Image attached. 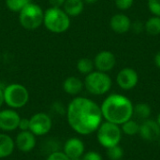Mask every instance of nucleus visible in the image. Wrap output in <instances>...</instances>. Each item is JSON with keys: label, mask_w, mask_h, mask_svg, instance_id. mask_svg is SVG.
Masks as SVG:
<instances>
[{"label": "nucleus", "mask_w": 160, "mask_h": 160, "mask_svg": "<svg viewBox=\"0 0 160 160\" xmlns=\"http://www.w3.org/2000/svg\"><path fill=\"white\" fill-rule=\"evenodd\" d=\"M102 118L100 107L87 98H73L67 109L68 123L80 135H89L97 131L102 123Z\"/></svg>", "instance_id": "obj_1"}, {"label": "nucleus", "mask_w": 160, "mask_h": 160, "mask_svg": "<svg viewBox=\"0 0 160 160\" xmlns=\"http://www.w3.org/2000/svg\"><path fill=\"white\" fill-rule=\"evenodd\" d=\"M133 108L130 99L119 94H112L107 97L100 107L103 118L118 126L131 119Z\"/></svg>", "instance_id": "obj_2"}, {"label": "nucleus", "mask_w": 160, "mask_h": 160, "mask_svg": "<svg viewBox=\"0 0 160 160\" xmlns=\"http://www.w3.org/2000/svg\"><path fill=\"white\" fill-rule=\"evenodd\" d=\"M43 24L52 33L61 34L68 30L70 17L60 8L51 7L44 12Z\"/></svg>", "instance_id": "obj_3"}, {"label": "nucleus", "mask_w": 160, "mask_h": 160, "mask_svg": "<svg viewBox=\"0 0 160 160\" xmlns=\"http://www.w3.org/2000/svg\"><path fill=\"white\" fill-rule=\"evenodd\" d=\"M83 84L90 94L94 96H102L110 91L112 82L106 72L96 70L85 76Z\"/></svg>", "instance_id": "obj_4"}, {"label": "nucleus", "mask_w": 160, "mask_h": 160, "mask_svg": "<svg viewBox=\"0 0 160 160\" xmlns=\"http://www.w3.org/2000/svg\"><path fill=\"white\" fill-rule=\"evenodd\" d=\"M44 11L40 6L29 3L19 12L20 24L26 30H35L43 23Z\"/></svg>", "instance_id": "obj_5"}, {"label": "nucleus", "mask_w": 160, "mask_h": 160, "mask_svg": "<svg viewBox=\"0 0 160 160\" xmlns=\"http://www.w3.org/2000/svg\"><path fill=\"white\" fill-rule=\"evenodd\" d=\"M4 100L10 109H20L27 104L29 92L22 84L11 83L4 88Z\"/></svg>", "instance_id": "obj_6"}, {"label": "nucleus", "mask_w": 160, "mask_h": 160, "mask_svg": "<svg viewBox=\"0 0 160 160\" xmlns=\"http://www.w3.org/2000/svg\"><path fill=\"white\" fill-rule=\"evenodd\" d=\"M122 137V131L118 125L111 122L101 123L97 130L98 142L106 149L118 145Z\"/></svg>", "instance_id": "obj_7"}, {"label": "nucleus", "mask_w": 160, "mask_h": 160, "mask_svg": "<svg viewBox=\"0 0 160 160\" xmlns=\"http://www.w3.org/2000/svg\"><path fill=\"white\" fill-rule=\"evenodd\" d=\"M29 130L38 137L47 135L52 128V120L51 116L45 112H37L29 119Z\"/></svg>", "instance_id": "obj_8"}, {"label": "nucleus", "mask_w": 160, "mask_h": 160, "mask_svg": "<svg viewBox=\"0 0 160 160\" xmlns=\"http://www.w3.org/2000/svg\"><path fill=\"white\" fill-rule=\"evenodd\" d=\"M21 120L20 114L14 109L0 110V129L5 132L18 128Z\"/></svg>", "instance_id": "obj_9"}, {"label": "nucleus", "mask_w": 160, "mask_h": 160, "mask_svg": "<svg viewBox=\"0 0 160 160\" xmlns=\"http://www.w3.org/2000/svg\"><path fill=\"white\" fill-rule=\"evenodd\" d=\"M139 82V75L136 70L130 68L121 69L116 77V82L123 90L133 89Z\"/></svg>", "instance_id": "obj_10"}, {"label": "nucleus", "mask_w": 160, "mask_h": 160, "mask_svg": "<svg viewBox=\"0 0 160 160\" xmlns=\"http://www.w3.org/2000/svg\"><path fill=\"white\" fill-rule=\"evenodd\" d=\"M116 65V58L115 55L110 51H101L99 52L95 59H94V66L97 70L101 72H109Z\"/></svg>", "instance_id": "obj_11"}, {"label": "nucleus", "mask_w": 160, "mask_h": 160, "mask_svg": "<svg viewBox=\"0 0 160 160\" xmlns=\"http://www.w3.org/2000/svg\"><path fill=\"white\" fill-rule=\"evenodd\" d=\"M37 136H35L30 130L20 131L15 139V147L21 152L29 153L37 145Z\"/></svg>", "instance_id": "obj_12"}, {"label": "nucleus", "mask_w": 160, "mask_h": 160, "mask_svg": "<svg viewBox=\"0 0 160 160\" xmlns=\"http://www.w3.org/2000/svg\"><path fill=\"white\" fill-rule=\"evenodd\" d=\"M141 137L148 142L158 141L160 137V127L157 121L146 119L140 125V131Z\"/></svg>", "instance_id": "obj_13"}, {"label": "nucleus", "mask_w": 160, "mask_h": 160, "mask_svg": "<svg viewBox=\"0 0 160 160\" xmlns=\"http://www.w3.org/2000/svg\"><path fill=\"white\" fill-rule=\"evenodd\" d=\"M63 152L69 159L81 158L84 154V143L79 138H70L66 141L63 146Z\"/></svg>", "instance_id": "obj_14"}, {"label": "nucleus", "mask_w": 160, "mask_h": 160, "mask_svg": "<svg viewBox=\"0 0 160 160\" xmlns=\"http://www.w3.org/2000/svg\"><path fill=\"white\" fill-rule=\"evenodd\" d=\"M131 23L132 22L130 19L123 13H118L113 15L110 21L111 28L112 29L113 32L117 34H125L128 32L131 28Z\"/></svg>", "instance_id": "obj_15"}, {"label": "nucleus", "mask_w": 160, "mask_h": 160, "mask_svg": "<svg viewBox=\"0 0 160 160\" xmlns=\"http://www.w3.org/2000/svg\"><path fill=\"white\" fill-rule=\"evenodd\" d=\"M84 84L82 82L81 79L75 76H70L68 77L64 82H63V89L65 93L70 95V96H76L80 94L83 88Z\"/></svg>", "instance_id": "obj_16"}, {"label": "nucleus", "mask_w": 160, "mask_h": 160, "mask_svg": "<svg viewBox=\"0 0 160 160\" xmlns=\"http://www.w3.org/2000/svg\"><path fill=\"white\" fill-rule=\"evenodd\" d=\"M14 149V140L6 133H0V158H8L12 155Z\"/></svg>", "instance_id": "obj_17"}, {"label": "nucleus", "mask_w": 160, "mask_h": 160, "mask_svg": "<svg viewBox=\"0 0 160 160\" xmlns=\"http://www.w3.org/2000/svg\"><path fill=\"white\" fill-rule=\"evenodd\" d=\"M84 8L83 0H66L63 5L64 11L69 17H77L79 16Z\"/></svg>", "instance_id": "obj_18"}, {"label": "nucleus", "mask_w": 160, "mask_h": 160, "mask_svg": "<svg viewBox=\"0 0 160 160\" xmlns=\"http://www.w3.org/2000/svg\"><path fill=\"white\" fill-rule=\"evenodd\" d=\"M144 30L151 36H158L160 34V17L153 16L149 18L144 23Z\"/></svg>", "instance_id": "obj_19"}, {"label": "nucleus", "mask_w": 160, "mask_h": 160, "mask_svg": "<svg viewBox=\"0 0 160 160\" xmlns=\"http://www.w3.org/2000/svg\"><path fill=\"white\" fill-rule=\"evenodd\" d=\"M151 115V108L146 103H139L133 108V116L139 120H146Z\"/></svg>", "instance_id": "obj_20"}, {"label": "nucleus", "mask_w": 160, "mask_h": 160, "mask_svg": "<svg viewBox=\"0 0 160 160\" xmlns=\"http://www.w3.org/2000/svg\"><path fill=\"white\" fill-rule=\"evenodd\" d=\"M94 68H95L94 61L91 60L90 58L83 57L77 62V69L81 74L87 75L92 71H94Z\"/></svg>", "instance_id": "obj_21"}, {"label": "nucleus", "mask_w": 160, "mask_h": 160, "mask_svg": "<svg viewBox=\"0 0 160 160\" xmlns=\"http://www.w3.org/2000/svg\"><path fill=\"white\" fill-rule=\"evenodd\" d=\"M121 130L126 135L134 136V135L139 133V131H140V125L136 121L129 119L128 121H127L124 124H122V129Z\"/></svg>", "instance_id": "obj_22"}, {"label": "nucleus", "mask_w": 160, "mask_h": 160, "mask_svg": "<svg viewBox=\"0 0 160 160\" xmlns=\"http://www.w3.org/2000/svg\"><path fill=\"white\" fill-rule=\"evenodd\" d=\"M29 3L31 0H6L7 8L13 12H20Z\"/></svg>", "instance_id": "obj_23"}, {"label": "nucleus", "mask_w": 160, "mask_h": 160, "mask_svg": "<svg viewBox=\"0 0 160 160\" xmlns=\"http://www.w3.org/2000/svg\"><path fill=\"white\" fill-rule=\"evenodd\" d=\"M107 156L111 160H120L124 156V151L118 144V145L108 148Z\"/></svg>", "instance_id": "obj_24"}, {"label": "nucleus", "mask_w": 160, "mask_h": 160, "mask_svg": "<svg viewBox=\"0 0 160 160\" xmlns=\"http://www.w3.org/2000/svg\"><path fill=\"white\" fill-rule=\"evenodd\" d=\"M147 6L154 16L160 17V0H148Z\"/></svg>", "instance_id": "obj_25"}, {"label": "nucleus", "mask_w": 160, "mask_h": 160, "mask_svg": "<svg viewBox=\"0 0 160 160\" xmlns=\"http://www.w3.org/2000/svg\"><path fill=\"white\" fill-rule=\"evenodd\" d=\"M46 160H70L63 151H55L48 155Z\"/></svg>", "instance_id": "obj_26"}, {"label": "nucleus", "mask_w": 160, "mask_h": 160, "mask_svg": "<svg viewBox=\"0 0 160 160\" xmlns=\"http://www.w3.org/2000/svg\"><path fill=\"white\" fill-rule=\"evenodd\" d=\"M134 0H115L116 7L121 10H127L132 7Z\"/></svg>", "instance_id": "obj_27"}, {"label": "nucleus", "mask_w": 160, "mask_h": 160, "mask_svg": "<svg viewBox=\"0 0 160 160\" xmlns=\"http://www.w3.org/2000/svg\"><path fill=\"white\" fill-rule=\"evenodd\" d=\"M81 160H103L102 157L99 155V153L95 151H89L87 153H84L82 157Z\"/></svg>", "instance_id": "obj_28"}, {"label": "nucleus", "mask_w": 160, "mask_h": 160, "mask_svg": "<svg viewBox=\"0 0 160 160\" xmlns=\"http://www.w3.org/2000/svg\"><path fill=\"white\" fill-rule=\"evenodd\" d=\"M131 29L133 30L134 33L140 34L144 30V23L141 21H136L131 23Z\"/></svg>", "instance_id": "obj_29"}, {"label": "nucleus", "mask_w": 160, "mask_h": 160, "mask_svg": "<svg viewBox=\"0 0 160 160\" xmlns=\"http://www.w3.org/2000/svg\"><path fill=\"white\" fill-rule=\"evenodd\" d=\"M29 127H30L29 119H27V118H21L18 128L21 131H25V130H29Z\"/></svg>", "instance_id": "obj_30"}, {"label": "nucleus", "mask_w": 160, "mask_h": 160, "mask_svg": "<svg viewBox=\"0 0 160 160\" xmlns=\"http://www.w3.org/2000/svg\"><path fill=\"white\" fill-rule=\"evenodd\" d=\"M65 2L66 0H49L51 7H53V8H60L64 5Z\"/></svg>", "instance_id": "obj_31"}, {"label": "nucleus", "mask_w": 160, "mask_h": 160, "mask_svg": "<svg viewBox=\"0 0 160 160\" xmlns=\"http://www.w3.org/2000/svg\"><path fill=\"white\" fill-rule=\"evenodd\" d=\"M154 61H155V64H156V66L160 68V51L159 52H157V54L155 55V59H154Z\"/></svg>", "instance_id": "obj_32"}, {"label": "nucleus", "mask_w": 160, "mask_h": 160, "mask_svg": "<svg viewBox=\"0 0 160 160\" xmlns=\"http://www.w3.org/2000/svg\"><path fill=\"white\" fill-rule=\"evenodd\" d=\"M4 103H5V100H4V89L0 88V108L3 106Z\"/></svg>", "instance_id": "obj_33"}, {"label": "nucleus", "mask_w": 160, "mask_h": 160, "mask_svg": "<svg viewBox=\"0 0 160 160\" xmlns=\"http://www.w3.org/2000/svg\"><path fill=\"white\" fill-rule=\"evenodd\" d=\"M98 0H83L84 3H87V4H95Z\"/></svg>", "instance_id": "obj_34"}, {"label": "nucleus", "mask_w": 160, "mask_h": 160, "mask_svg": "<svg viewBox=\"0 0 160 160\" xmlns=\"http://www.w3.org/2000/svg\"><path fill=\"white\" fill-rule=\"evenodd\" d=\"M157 122H158V124L159 125V127H160V113L158 114V120H157Z\"/></svg>", "instance_id": "obj_35"}, {"label": "nucleus", "mask_w": 160, "mask_h": 160, "mask_svg": "<svg viewBox=\"0 0 160 160\" xmlns=\"http://www.w3.org/2000/svg\"><path fill=\"white\" fill-rule=\"evenodd\" d=\"M158 142H159V144H160V137H159V139H158Z\"/></svg>", "instance_id": "obj_36"}]
</instances>
